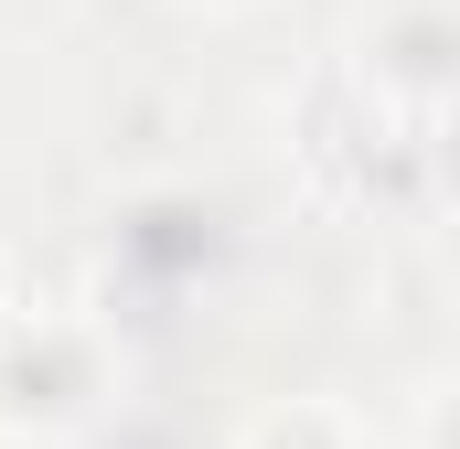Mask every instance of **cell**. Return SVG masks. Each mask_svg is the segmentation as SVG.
Listing matches in <instances>:
<instances>
[{
	"instance_id": "cell-1",
	"label": "cell",
	"mask_w": 460,
	"mask_h": 449,
	"mask_svg": "<svg viewBox=\"0 0 460 449\" xmlns=\"http://www.w3.org/2000/svg\"><path fill=\"white\" fill-rule=\"evenodd\" d=\"M86 407H97V342L75 321L0 332V428H65Z\"/></svg>"
},
{
	"instance_id": "cell-2",
	"label": "cell",
	"mask_w": 460,
	"mask_h": 449,
	"mask_svg": "<svg viewBox=\"0 0 460 449\" xmlns=\"http://www.w3.org/2000/svg\"><path fill=\"white\" fill-rule=\"evenodd\" d=\"M257 449H343V428L300 407V418H268V428H257Z\"/></svg>"
},
{
	"instance_id": "cell-3",
	"label": "cell",
	"mask_w": 460,
	"mask_h": 449,
	"mask_svg": "<svg viewBox=\"0 0 460 449\" xmlns=\"http://www.w3.org/2000/svg\"><path fill=\"white\" fill-rule=\"evenodd\" d=\"M0 311H11V257H0Z\"/></svg>"
}]
</instances>
